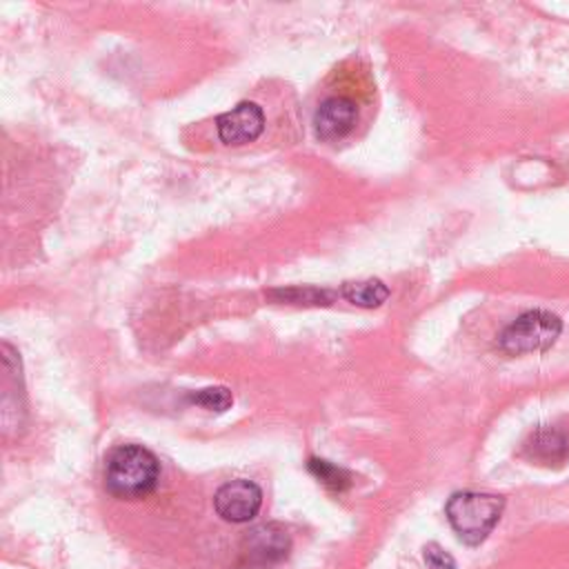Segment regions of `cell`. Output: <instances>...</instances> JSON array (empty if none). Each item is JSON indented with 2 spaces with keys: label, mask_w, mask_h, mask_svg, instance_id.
Instances as JSON below:
<instances>
[{
  "label": "cell",
  "mask_w": 569,
  "mask_h": 569,
  "mask_svg": "<svg viewBox=\"0 0 569 569\" xmlns=\"http://www.w3.org/2000/svg\"><path fill=\"white\" fill-rule=\"evenodd\" d=\"M158 480V458L142 445H120L104 458V487L116 498H144L156 489Z\"/></svg>",
  "instance_id": "obj_1"
},
{
  "label": "cell",
  "mask_w": 569,
  "mask_h": 569,
  "mask_svg": "<svg viewBox=\"0 0 569 569\" xmlns=\"http://www.w3.org/2000/svg\"><path fill=\"white\" fill-rule=\"evenodd\" d=\"M505 509V498L478 491H458L447 500L445 513L451 529L465 545H480Z\"/></svg>",
  "instance_id": "obj_2"
},
{
  "label": "cell",
  "mask_w": 569,
  "mask_h": 569,
  "mask_svg": "<svg viewBox=\"0 0 569 569\" xmlns=\"http://www.w3.org/2000/svg\"><path fill=\"white\" fill-rule=\"evenodd\" d=\"M562 333V320L542 309L527 311L518 316L511 325L500 333V349L509 356L522 353H542L556 345Z\"/></svg>",
  "instance_id": "obj_3"
},
{
  "label": "cell",
  "mask_w": 569,
  "mask_h": 569,
  "mask_svg": "<svg viewBox=\"0 0 569 569\" xmlns=\"http://www.w3.org/2000/svg\"><path fill=\"white\" fill-rule=\"evenodd\" d=\"M262 505V491L256 482L247 478H236L224 482L216 496L213 507L218 516L227 522H249Z\"/></svg>",
  "instance_id": "obj_4"
},
{
  "label": "cell",
  "mask_w": 569,
  "mask_h": 569,
  "mask_svg": "<svg viewBox=\"0 0 569 569\" xmlns=\"http://www.w3.org/2000/svg\"><path fill=\"white\" fill-rule=\"evenodd\" d=\"M218 138L229 147H240L253 142L264 131V113L256 102H238L231 111L216 118Z\"/></svg>",
  "instance_id": "obj_5"
},
{
  "label": "cell",
  "mask_w": 569,
  "mask_h": 569,
  "mask_svg": "<svg viewBox=\"0 0 569 569\" xmlns=\"http://www.w3.org/2000/svg\"><path fill=\"white\" fill-rule=\"evenodd\" d=\"M358 120V107L351 98L345 96H331L320 102L313 116V127L316 136L325 142H336L342 140L345 136L351 133Z\"/></svg>",
  "instance_id": "obj_6"
},
{
  "label": "cell",
  "mask_w": 569,
  "mask_h": 569,
  "mask_svg": "<svg viewBox=\"0 0 569 569\" xmlns=\"http://www.w3.org/2000/svg\"><path fill=\"white\" fill-rule=\"evenodd\" d=\"M291 547L289 531L278 522H264L253 527L244 536V556L253 565H273L287 558Z\"/></svg>",
  "instance_id": "obj_7"
},
{
  "label": "cell",
  "mask_w": 569,
  "mask_h": 569,
  "mask_svg": "<svg viewBox=\"0 0 569 569\" xmlns=\"http://www.w3.org/2000/svg\"><path fill=\"white\" fill-rule=\"evenodd\" d=\"M525 451L529 458H533L538 462L560 465L569 458V436L553 427H540L527 440Z\"/></svg>",
  "instance_id": "obj_8"
},
{
  "label": "cell",
  "mask_w": 569,
  "mask_h": 569,
  "mask_svg": "<svg viewBox=\"0 0 569 569\" xmlns=\"http://www.w3.org/2000/svg\"><path fill=\"white\" fill-rule=\"evenodd\" d=\"M340 296L356 305V307H365V309H373L380 307L387 298H389V289L382 280L378 278H367V280H351V282H342L340 287Z\"/></svg>",
  "instance_id": "obj_9"
},
{
  "label": "cell",
  "mask_w": 569,
  "mask_h": 569,
  "mask_svg": "<svg viewBox=\"0 0 569 569\" xmlns=\"http://www.w3.org/2000/svg\"><path fill=\"white\" fill-rule=\"evenodd\" d=\"M309 471H311L322 485H327V487L333 489V491H342V489H347V487L351 485V476H349L342 467H336V465H331V462H327V460L311 458V460H309Z\"/></svg>",
  "instance_id": "obj_10"
},
{
  "label": "cell",
  "mask_w": 569,
  "mask_h": 569,
  "mask_svg": "<svg viewBox=\"0 0 569 569\" xmlns=\"http://www.w3.org/2000/svg\"><path fill=\"white\" fill-rule=\"evenodd\" d=\"M189 400L207 411H224L231 407L233 396L227 387H204L189 396Z\"/></svg>",
  "instance_id": "obj_11"
},
{
  "label": "cell",
  "mask_w": 569,
  "mask_h": 569,
  "mask_svg": "<svg viewBox=\"0 0 569 569\" xmlns=\"http://www.w3.org/2000/svg\"><path fill=\"white\" fill-rule=\"evenodd\" d=\"M425 562L429 569H456V560L440 545L431 542L425 547Z\"/></svg>",
  "instance_id": "obj_12"
}]
</instances>
